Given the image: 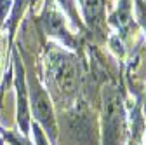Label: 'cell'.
Masks as SVG:
<instances>
[{
    "label": "cell",
    "instance_id": "obj_1",
    "mask_svg": "<svg viewBox=\"0 0 146 145\" xmlns=\"http://www.w3.org/2000/svg\"><path fill=\"white\" fill-rule=\"evenodd\" d=\"M52 74L54 79H56V84L59 86L61 91L64 93H73L75 91V86H77V72L73 63L64 58V56H58L52 63Z\"/></svg>",
    "mask_w": 146,
    "mask_h": 145
},
{
    "label": "cell",
    "instance_id": "obj_2",
    "mask_svg": "<svg viewBox=\"0 0 146 145\" xmlns=\"http://www.w3.org/2000/svg\"><path fill=\"white\" fill-rule=\"evenodd\" d=\"M31 101H33V110L35 115L38 119L47 130L54 131V121H52V110H50V103L47 100V96L40 91L38 87L33 89V95H31Z\"/></svg>",
    "mask_w": 146,
    "mask_h": 145
},
{
    "label": "cell",
    "instance_id": "obj_3",
    "mask_svg": "<svg viewBox=\"0 0 146 145\" xmlns=\"http://www.w3.org/2000/svg\"><path fill=\"white\" fill-rule=\"evenodd\" d=\"M47 28L50 33L54 35H66V30L63 28V21H61V17L56 16V14H50L47 17Z\"/></svg>",
    "mask_w": 146,
    "mask_h": 145
},
{
    "label": "cell",
    "instance_id": "obj_4",
    "mask_svg": "<svg viewBox=\"0 0 146 145\" xmlns=\"http://www.w3.org/2000/svg\"><path fill=\"white\" fill-rule=\"evenodd\" d=\"M85 11H87V17L90 21L96 19L101 11V0H85Z\"/></svg>",
    "mask_w": 146,
    "mask_h": 145
}]
</instances>
